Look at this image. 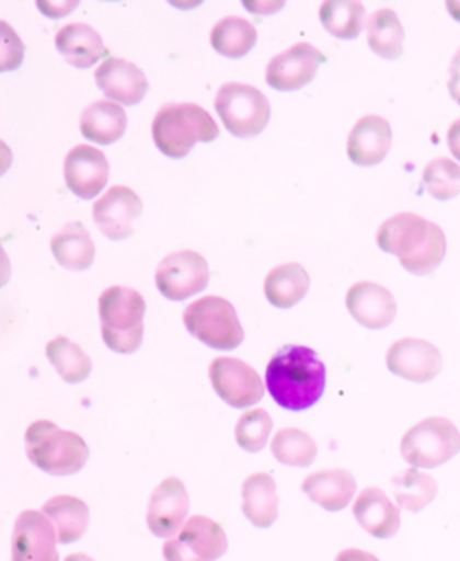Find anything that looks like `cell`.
Wrapping results in <instances>:
<instances>
[{"label": "cell", "instance_id": "cell-7", "mask_svg": "<svg viewBox=\"0 0 460 561\" xmlns=\"http://www.w3.org/2000/svg\"><path fill=\"white\" fill-rule=\"evenodd\" d=\"M460 451V432L446 417H426L401 439V456L412 468H439Z\"/></svg>", "mask_w": 460, "mask_h": 561}, {"label": "cell", "instance_id": "cell-33", "mask_svg": "<svg viewBox=\"0 0 460 561\" xmlns=\"http://www.w3.org/2000/svg\"><path fill=\"white\" fill-rule=\"evenodd\" d=\"M324 30L341 41H355L366 25V8L350 0H327L321 8Z\"/></svg>", "mask_w": 460, "mask_h": 561}, {"label": "cell", "instance_id": "cell-17", "mask_svg": "<svg viewBox=\"0 0 460 561\" xmlns=\"http://www.w3.org/2000/svg\"><path fill=\"white\" fill-rule=\"evenodd\" d=\"M140 213L142 201L136 191L126 186H114L95 202L94 220L108 240L120 241L134 234Z\"/></svg>", "mask_w": 460, "mask_h": 561}, {"label": "cell", "instance_id": "cell-35", "mask_svg": "<svg viewBox=\"0 0 460 561\" xmlns=\"http://www.w3.org/2000/svg\"><path fill=\"white\" fill-rule=\"evenodd\" d=\"M423 184L436 201H453L460 195V165L448 157L428 162L423 171Z\"/></svg>", "mask_w": 460, "mask_h": 561}, {"label": "cell", "instance_id": "cell-24", "mask_svg": "<svg viewBox=\"0 0 460 561\" xmlns=\"http://www.w3.org/2000/svg\"><path fill=\"white\" fill-rule=\"evenodd\" d=\"M241 496L243 513L252 526L266 529L276 524L279 515V496L274 477L268 473H254L243 482Z\"/></svg>", "mask_w": 460, "mask_h": 561}, {"label": "cell", "instance_id": "cell-41", "mask_svg": "<svg viewBox=\"0 0 460 561\" xmlns=\"http://www.w3.org/2000/svg\"><path fill=\"white\" fill-rule=\"evenodd\" d=\"M336 561H380L370 552L360 551V549H345L342 551Z\"/></svg>", "mask_w": 460, "mask_h": 561}, {"label": "cell", "instance_id": "cell-40", "mask_svg": "<svg viewBox=\"0 0 460 561\" xmlns=\"http://www.w3.org/2000/svg\"><path fill=\"white\" fill-rule=\"evenodd\" d=\"M448 146H450L453 157L460 162V119L451 123L450 130H448Z\"/></svg>", "mask_w": 460, "mask_h": 561}, {"label": "cell", "instance_id": "cell-42", "mask_svg": "<svg viewBox=\"0 0 460 561\" xmlns=\"http://www.w3.org/2000/svg\"><path fill=\"white\" fill-rule=\"evenodd\" d=\"M446 8H448V13H450L457 22H460V0H448Z\"/></svg>", "mask_w": 460, "mask_h": 561}, {"label": "cell", "instance_id": "cell-8", "mask_svg": "<svg viewBox=\"0 0 460 561\" xmlns=\"http://www.w3.org/2000/svg\"><path fill=\"white\" fill-rule=\"evenodd\" d=\"M215 105L227 130L240 139L260 136L271 123V101L245 83H226L216 94Z\"/></svg>", "mask_w": 460, "mask_h": 561}, {"label": "cell", "instance_id": "cell-20", "mask_svg": "<svg viewBox=\"0 0 460 561\" xmlns=\"http://www.w3.org/2000/svg\"><path fill=\"white\" fill-rule=\"evenodd\" d=\"M392 146L391 123L381 116L356 121L347 139V157L353 164L369 168L386 161Z\"/></svg>", "mask_w": 460, "mask_h": 561}, {"label": "cell", "instance_id": "cell-1", "mask_svg": "<svg viewBox=\"0 0 460 561\" xmlns=\"http://www.w3.org/2000/svg\"><path fill=\"white\" fill-rule=\"evenodd\" d=\"M266 389L285 411H308L324 394L325 366L310 347H280L266 367Z\"/></svg>", "mask_w": 460, "mask_h": 561}, {"label": "cell", "instance_id": "cell-23", "mask_svg": "<svg viewBox=\"0 0 460 561\" xmlns=\"http://www.w3.org/2000/svg\"><path fill=\"white\" fill-rule=\"evenodd\" d=\"M56 49L76 69H89L108 56L100 33L91 25L67 24L56 35Z\"/></svg>", "mask_w": 460, "mask_h": 561}, {"label": "cell", "instance_id": "cell-43", "mask_svg": "<svg viewBox=\"0 0 460 561\" xmlns=\"http://www.w3.org/2000/svg\"><path fill=\"white\" fill-rule=\"evenodd\" d=\"M66 561H94L91 557H87V554H81V552H76V554H70L67 557Z\"/></svg>", "mask_w": 460, "mask_h": 561}, {"label": "cell", "instance_id": "cell-37", "mask_svg": "<svg viewBox=\"0 0 460 561\" xmlns=\"http://www.w3.org/2000/svg\"><path fill=\"white\" fill-rule=\"evenodd\" d=\"M0 25H2V66H0V70L8 72V70L21 67L22 60H24V44L15 31L8 25V22H2Z\"/></svg>", "mask_w": 460, "mask_h": 561}, {"label": "cell", "instance_id": "cell-9", "mask_svg": "<svg viewBox=\"0 0 460 561\" xmlns=\"http://www.w3.org/2000/svg\"><path fill=\"white\" fill-rule=\"evenodd\" d=\"M229 549L226 531L218 522L196 515L185 522L176 537L165 541V561H216Z\"/></svg>", "mask_w": 460, "mask_h": 561}, {"label": "cell", "instance_id": "cell-21", "mask_svg": "<svg viewBox=\"0 0 460 561\" xmlns=\"http://www.w3.org/2000/svg\"><path fill=\"white\" fill-rule=\"evenodd\" d=\"M353 513L358 524L380 540H389L400 531V510L380 488L370 486L361 491L353 504Z\"/></svg>", "mask_w": 460, "mask_h": 561}, {"label": "cell", "instance_id": "cell-39", "mask_svg": "<svg viewBox=\"0 0 460 561\" xmlns=\"http://www.w3.org/2000/svg\"><path fill=\"white\" fill-rule=\"evenodd\" d=\"M78 2H38V8H41L42 13H46L50 19H56V16H64L70 11L74 10Z\"/></svg>", "mask_w": 460, "mask_h": 561}, {"label": "cell", "instance_id": "cell-15", "mask_svg": "<svg viewBox=\"0 0 460 561\" xmlns=\"http://www.w3.org/2000/svg\"><path fill=\"white\" fill-rule=\"evenodd\" d=\"M189 513V495L179 477H168L151 493L148 527L159 538H173L184 527Z\"/></svg>", "mask_w": 460, "mask_h": 561}, {"label": "cell", "instance_id": "cell-27", "mask_svg": "<svg viewBox=\"0 0 460 561\" xmlns=\"http://www.w3.org/2000/svg\"><path fill=\"white\" fill-rule=\"evenodd\" d=\"M42 513L53 522L58 541L66 546L80 540L91 522V513L85 502L70 495L53 496L44 504Z\"/></svg>", "mask_w": 460, "mask_h": 561}, {"label": "cell", "instance_id": "cell-6", "mask_svg": "<svg viewBox=\"0 0 460 561\" xmlns=\"http://www.w3.org/2000/svg\"><path fill=\"white\" fill-rule=\"evenodd\" d=\"M184 324L191 335L212 350H235L245 339V331L241 328L234 306L223 297H202L187 306Z\"/></svg>", "mask_w": 460, "mask_h": 561}, {"label": "cell", "instance_id": "cell-19", "mask_svg": "<svg viewBox=\"0 0 460 561\" xmlns=\"http://www.w3.org/2000/svg\"><path fill=\"white\" fill-rule=\"evenodd\" d=\"M95 83L111 100L126 106L139 105L150 91L148 78L136 64L112 56L95 70Z\"/></svg>", "mask_w": 460, "mask_h": 561}, {"label": "cell", "instance_id": "cell-29", "mask_svg": "<svg viewBox=\"0 0 460 561\" xmlns=\"http://www.w3.org/2000/svg\"><path fill=\"white\" fill-rule=\"evenodd\" d=\"M405 30L394 10L383 8L372 13L367 22V42L376 55L386 60H398L403 56Z\"/></svg>", "mask_w": 460, "mask_h": 561}, {"label": "cell", "instance_id": "cell-16", "mask_svg": "<svg viewBox=\"0 0 460 561\" xmlns=\"http://www.w3.org/2000/svg\"><path fill=\"white\" fill-rule=\"evenodd\" d=\"M64 173L67 190L72 195L81 201H92L108 184L111 165L103 151L92 146L80 145L67 153Z\"/></svg>", "mask_w": 460, "mask_h": 561}, {"label": "cell", "instance_id": "cell-32", "mask_svg": "<svg viewBox=\"0 0 460 561\" xmlns=\"http://www.w3.org/2000/svg\"><path fill=\"white\" fill-rule=\"evenodd\" d=\"M46 355L55 371L67 383H81L92 373L91 356L67 336L58 335L46 346Z\"/></svg>", "mask_w": 460, "mask_h": 561}, {"label": "cell", "instance_id": "cell-11", "mask_svg": "<svg viewBox=\"0 0 460 561\" xmlns=\"http://www.w3.org/2000/svg\"><path fill=\"white\" fill-rule=\"evenodd\" d=\"M209 376L216 394L234 409L255 405L265 397L261 376L254 367L240 358H230V356L216 358L210 364Z\"/></svg>", "mask_w": 460, "mask_h": 561}, {"label": "cell", "instance_id": "cell-31", "mask_svg": "<svg viewBox=\"0 0 460 561\" xmlns=\"http://www.w3.org/2000/svg\"><path fill=\"white\" fill-rule=\"evenodd\" d=\"M210 44L226 58H243L257 44V30L241 16H227L210 31Z\"/></svg>", "mask_w": 460, "mask_h": 561}, {"label": "cell", "instance_id": "cell-34", "mask_svg": "<svg viewBox=\"0 0 460 561\" xmlns=\"http://www.w3.org/2000/svg\"><path fill=\"white\" fill-rule=\"evenodd\" d=\"M317 443L308 432L300 428H280L272 439V454L280 465L291 468H308L317 457Z\"/></svg>", "mask_w": 460, "mask_h": 561}, {"label": "cell", "instance_id": "cell-14", "mask_svg": "<svg viewBox=\"0 0 460 561\" xmlns=\"http://www.w3.org/2000/svg\"><path fill=\"white\" fill-rule=\"evenodd\" d=\"M387 367L403 380L426 383L442 371V355L432 342L401 339L387 351Z\"/></svg>", "mask_w": 460, "mask_h": 561}, {"label": "cell", "instance_id": "cell-38", "mask_svg": "<svg viewBox=\"0 0 460 561\" xmlns=\"http://www.w3.org/2000/svg\"><path fill=\"white\" fill-rule=\"evenodd\" d=\"M448 91L456 103L460 105V49L453 56L450 67V81H448Z\"/></svg>", "mask_w": 460, "mask_h": 561}, {"label": "cell", "instance_id": "cell-30", "mask_svg": "<svg viewBox=\"0 0 460 561\" xmlns=\"http://www.w3.org/2000/svg\"><path fill=\"white\" fill-rule=\"evenodd\" d=\"M395 502L401 510L417 513L425 510L437 496V482L434 477L417 468H406L392 477Z\"/></svg>", "mask_w": 460, "mask_h": 561}, {"label": "cell", "instance_id": "cell-26", "mask_svg": "<svg viewBox=\"0 0 460 561\" xmlns=\"http://www.w3.org/2000/svg\"><path fill=\"white\" fill-rule=\"evenodd\" d=\"M128 117L125 108L112 101H95L81 114V134L101 146L114 145L125 136Z\"/></svg>", "mask_w": 460, "mask_h": 561}, {"label": "cell", "instance_id": "cell-25", "mask_svg": "<svg viewBox=\"0 0 460 561\" xmlns=\"http://www.w3.org/2000/svg\"><path fill=\"white\" fill-rule=\"evenodd\" d=\"M53 256L67 271H87L95 257V245L81 221L67 224L50 240Z\"/></svg>", "mask_w": 460, "mask_h": 561}, {"label": "cell", "instance_id": "cell-22", "mask_svg": "<svg viewBox=\"0 0 460 561\" xmlns=\"http://www.w3.org/2000/svg\"><path fill=\"white\" fill-rule=\"evenodd\" d=\"M302 491L325 512H342L356 493V479L349 470H322L302 482Z\"/></svg>", "mask_w": 460, "mask_h": 561}, {"label": "cell", "instance_id": "cell-2", "mask_svg": "<svg viewBox=\"0 0 460 561\" xmlns=\"http://www.w3.org/2000/svg\"><path fill=\"white\" fill-rule=\"evenodd\" d=\"M376 241L415 276H430L446 257L445 231L414 213H400L383 221Z\"/></svg>", "mask_w": 460, "mask_h": 561}, {"label": "cell", "instance_id": "cell-18", "mask_svg": "<svg viewBox=\"0 0 460 561\" xmlns=\"http://www.w3.org/2000/svg\"><path fill=\"white\" fill-rule=\"evenodd\" d=\"M345 305L353 319L369 330L391 327L398 313V305L391 291L370 280H361L350 286L345 296Z\"/></svg>", "mask_w": 460, "mask_h": 561}, {"label": "cell", "instance_id": "cell-4", "mask_svg": "<svg viewBox=\"0 0 460 561\" xmlns=\"http://www.w3.org/2000/svg\"><path fill=\"white\" fill-rule=\"evenodd\" d=\"M151 131L157 148L171 159H184L196 142H212L220 136V128L209 112L195 103L162 106Z\"/></svg>", "mask_w": 460, "mask_h": 561}, {"label": "cell", "instance_id": "cell-13", "mask_svg": "<svg viewBox=\"0 0 460 561\" xmlns=\"http://www.w3.org/2000/svg\"><path fill=\"white\" fill-rule=\"evenodd\" d=\"M56 541L55 526L44 513L22 512L15 522L11 561H60Z\"/></svg>", "mask_w": 460, "mask_h": 561}, {"label": "cell", "instance_id": "cell-28", "mask_svg": "<svg viewBox=\"0 0 460 561\" xmlns=\"http://www.w3.org/2000/svg\"><path fill=\"white\" fill-rule=\"evenodd\" d=\"M310 290V276L299 263H285L271 271L265 279V296L279 310H290Z\"/></svg>", "mask_w": 460, "mask_h": 561}, {"label": "cell", "instance_id": "cell-5", "mask_svg": "<svg viewBox=\"0 0 460 561\" xmlns=\"http://www.w3.org/2000/svg\"><path fill=\"white\" fill-rule=\"evenodd\" d=\"M145 297L126 286H111L100 297L101 331L108 350L131 355L145 336Z\"/></svg>", "mask_w": 460, "mask_h": 561}, {"label": "cell", "instance_id": "cell-10", "mask_svg": "<svg viewBox=\"0 0 460 561\" xmlns=\"http://www.w3.org/2000/svg\"><path fill=\"white\" fill-rule=\"evenodd\" d=\"M210 272L206 257L195 251L173 252L157 268V288L170 301H185L198 296L209 285Z\"/></svg>", "mask_w": 460, "mask_h": 561}, {"label": "cell", "instance_id": "cell-12", "mask_svg": "<svg viewBox=\"0 0 460 561\" xmlns=\"http://www.w3.org/2000/svg\"><path fill=\"white\" fill-rule=\"evenodd\" d=\"M325 60L324 53L300 42L272 58L266 69V83L280 92L299 91L315 78L317 70L324 66Z\"/></svg>", "mask_w": 460, "mask_h": 561}, {"label": "cell", "instance_id": "cell-36", "mask_svg": "<svg viewBox=\"0 0 460 561\" xmlns=\"http://www.w3.org/2000/svg\"><path fill=\"white\" fill-rule=\"evenodd\" d=\"M272 426L274 421L263 409L243 412L235 425V442L249 454H257L271 439Z\"/></svg>", "mask_w": 460, "mask_h": 561}, {"label": "cell", "instance_id": "cell-3", "mask_svg": "<svg viewBox=\"0 0 460 561\" xmlns=\"http://www.w3.org/2000/svg\"><path fill=\"white\" fill-rule=\"evenodd\" d=\"M25 454L49 476H74L83 470L91 450L76 432L64 431L49 420H38L25 431Z\"/></svg>", "mask_w": 460, "mask_h": 561}]
</instances>
